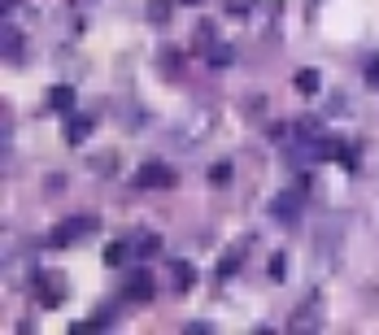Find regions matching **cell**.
Here are the masks:
<instances>
[{
    "mask_svg": "<svg viewBox=\"0 0 379 335\" xmlns=\"http://www.w3.org/2000/svg\"><path fill=\"white\" fill-rule=\"evenodd\" d=\"M96 226H100V222H96L92 214H74L70 222H61V226L53 231V236H48V244H53V248H66V244H74V240H83V236H92Z\"/></svg>",
    "mask_w": 379,
    "mask_h": 335,
    "instance_id": "cell-1",
    "label": "cell"
},
{
    "mask_svg": "<svg viewBox=\"0 0 379 335\" xmlns=\"http://www.w3.org/2000/svg\"><path fill=\"white\" fill-rule=\"evenodd\" d=\"M310 188V178H301V183L292 192H279V196H270V218H279V222H296L301 214V196H306Z\"/></svg>",
    "mask_w": 379,
    "mask_h": 335,
    "instance_id": "cell-2",
    "label": "cell"
},
{
    "mask_svg": "<svg viewBox=\"0 0 379 335\" xmlns=\"http://www.w3.org/2000/svg\"><path fill=\"white\" fill-rule=\"evenodd\" d=\"M174 183H179V174H174L166 162H144V166L136 170V188H148V192H153V188H174Z\"/></svg>",
    "mask_w": 379,
    "mask_h": 335,
    "instance_id": "cell-3",
    "label": "cell"
},
{
    "mask_svg": "<svg viewBox=\"0 0 379 335\" xmlns=\"http://www.w3.org/2000/svg\"><path fill=\"white\" fill-rule=\"evenodd\" d=\"M92 131H96V114H74V118L66 122V140H70L74 148H79Z\"/></svg>",
    "mask_w": 379,
    "mask_h": 335,
    "instance_id": "cell-4",
    "label": "cell"
},
{
    "mask_svg": "<svg viewBox=\"0 0 379 335\" xmlns=\"http://www.w3.org/2000/svg\"><path fill=\"white\" fill-rule=\"evenodd\" d=\"M126 296H131V300H153V274L136 270L131 279H126Z\"/></svg>",
    "mask_w": 379,
    "mask_h": 335,
    "instance_id": "cell-5",
    "label": "cell"
},
{
    "mask_svg": "<svg viewBox=\"0 0 379 335\" xmlns=\"http://www.w3.org/2000/svg\"><path fill=\"white\" fill-rule=\"evenodd\" d=\"M48 109H57V114H70V109H74V87H70V83H57V87H48Z\"/></svg>",
    "mask_w": 379,
    "mask_h": 335,
    "instance_id": "cell-6",
    "label": "cell"
},
{
    "mask_svg": "<svg viewBox=\"0 0 379 335\" xmlns=\"http://www.w3.org/2000/svg\"><path fill=\"white\" fill-rule=\"evenodd\" d=\"M292 87H296L301 96H314V92H318V70H310V66H301V70L292 74Z\"/></svg>",
    "mask_w": 379,
    "mask_h": 335,
    "instance_id": "cell-7",
    "label": "cell"
},
{
    "mask_svg": "<svg viewBox=\"0 0 379 335\" xmlns=\"http://www.w3.org/2000/svg\"><path fill=\"white\" fill-rule=\"evenodd\" d=\"M240 266H244V252H240V248H227V252L218 257V279H231Z\"/></svg>",
    "mask_w": 379,
    "mask_h": 335,
    "instance_id": "cell-8",
    "label": "cell"
},
{
    "mask_svg": "<svg viewBox=\"0 0 379 335\" xmlns=\"http://www.w3.org/2000/svg\"><path fill=\"white\" fill-rule=\"evenodd\" d=\"M174 283H179V292H192L196 288V270L188 262H174Z\"/></svg>",
    "mask_w": 379,
    "mask_h": 335,
    "instance_id": "cell-9",
    "label": "cell"
},
{
    "mask_svg": "<svg viewBox=\"0 0 379 335\" xmlns=\"http://www.w3.org/2000/svg\"><path fill=\"white\" fill-rule=\"evenodd\" d=\"M157 248H162L157 236H144V240L136 244V257H140V262H148V257H157Z\"/></svg>",
    "mask_w": 379,
    "mask_h": 335,
    "instance_id": "cell-10",
    "label": "cell"
},
{
    "mask_svg": "<svg viewBox=\"0 0 379 335\" xmlns=\"http://www.w3.org/2000/svg\"><path fill=\"white\" fill-rule=\"evenodd\" d=\"M227 178H231V162H218V166L210 170V183H214V188H222Z\"/></svg>",
    "mask_w": 379,
    "mask_h": 335,
    "instance_id": "cell-11",
    "label": "cell"
},
{
    "mask_svg": "<svg viewBox=\"0 0 379 335\" xmlns=\"http://www.w3.org/2000/svg\"><path fill=\"white\" fill-rule=\"evenodd\" d=\"M122 257H126V244H109L105 248V266H122Z\"/></svg>",
    "mask_w": 379,
    "mask_h": 335,
    "instance_id": "cell-12",
    "label": "cell"
},
{
    "mask_svg": "<svg viewBox=\"0 0 379 335\" xmlns=\"http://www.w3.org/2000/svg\"><path fill=\"white\" fill-rule=\"evenodd\" d=\"M166 18H170V5L153 0V5H148V22H166Z\"/></svg>",
    "mask_w": 379,
    "mask_h": 335,
    "instance_id": "cell-13",
    "label": "cell"
},
{
    "mask_svg": "<svg viewBox=\"0 0 379 335\" xmlns=\"http://www.w3.org/2000/svg\"><path fill=\"white\" fill-rule=\"evenodd\" d=\"M210 66H231V48H210Z\"/></svg>",
    "mask_w": 379,
    "mask_h": 335,
    "instance_id": "cell-14",
    "label": "cell"
},
{
    "mask_svg": "<svg viewBox=\"0 0 379 335\" xmlns=\"http://www.w3.org/2000/svg\"><path fill=\"white\" fill-rule=\"evenodd\" d=\"M18 44H22V35L9 27V31H5V53H9V57H18Z\"/></svg>",
    "mask_w": 379,
    "mask_h": 335,
    "instance_id": "cell-15",
    "label": "cell"
},
{
    "mask_svg": "<svg viewBox=\"0 0 379 335\" xmlns=\"http://www.w3.org/2000/svg\"><path fill=\"white\" fill-rule=\"evenodd\" d=\"M227 13H231V18H244V13H248V0H227Z\"/></svg>",
    "mask_w": 379,
    "mask_h": 335,
    "instance_id": "cell-16",
    "label": "cell"
},
{
    "mask_svg": "<svg viewBox=\"0 0 379 335\" xmlns=\"http://www.w3.org/2000/svg\"><path fill=\"white\" fill-rule=\"evenodd\" d=\"M366 83H371V87H379V57L366 66Z\"/></svg>",
    "mask_w": 379,
    "mask_h": 335,
    "instance_id": "cell-17",
    "label": "cell"
},
{
    "mask_svg": "<svg viewBox=\"0 0 379 335\" xmlns=\"http://www.w3.org/2000/svg\"><path fill=\"white\" fill-rule=\"evenodd\" d=\"M270 274H275V279H284V257H279V252L270 257Z\"/></svg>",
    "mask_w": 379,
    "mask_h": 335,
    "instance_id": "cell-18",
    "label": "cell"
},
{
    "mask_svg": "<svg viewBox=\"0 0 379 335\" xmlns=\"http://www.w3.org/2000/svg\"><path fill=\"white\" fill-rule=\"evenodd\" d=\"M184 5H196V0H184Z\"/></svg>",
    "mask_w": 379,
    "mask_h": 335,
    "instance_id": "cell-19",
    "label": "cell"
}]
</instances>
